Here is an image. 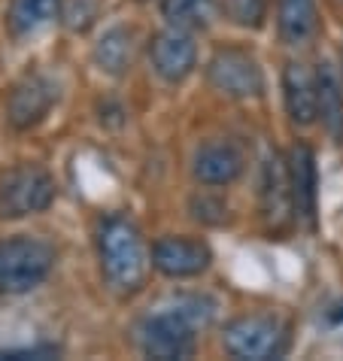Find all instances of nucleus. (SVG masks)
<instances>
[{
    "label": "nucleus",
    "mask_w": 343,
    "mask_h": 361,
    "mask_svg": "<svg viewBox=\"0 0 343 361\" xmlns=\"http://www.w3.org/2000/svg\"><path fill=\"white\" fill-rule=\"evenodd\" d=\"M216 316V304L207 295H176L155 313L140 319L137 349L155 361H183L195 355L198 334Z\"/></svg>",
    "instance_id": "1"
},
{
    "label": "nucleus",
    "mask_w": 343,
    "mask_h": 361,
    "mask_svg": "<svg viewBox=\"0 0 343 361\" xmlns=\"http://www.w3.org/2000/svg\"><path fill=\"white\" fill-rule=\"evenodd\" d=\"M97 262L109 292L131 298L146 286L152 249L128 216H107L97 228Z\"/></svg>",
    "instance_id": "2"
},
{
    "label": "nucleus",
    "mask_w": 343,
    "mask_h": 361,
    "mask_svg": "<svg viewBox=\"0 0 343 361\" xmlns=\"http://www.w3.org/2000/svg\"><path fill=\"white\" fill-rule=\"evenodd\" d=\"M291 346L289 319L277 313H246L222 328V349L237 361H274Z\"/></svg>",
    "instance_id": "3"
},
{
    "label": "nucleus",
    "mask_w": 343,
    "mask_h": 361,
    "mask_svg": "<svg viewBox=\"0 0 343 361\" xmlns=\"http://www.w3.org/2000/svg\"><path fill=\"white\" fill-rule=\"evenodd\" d=\"M55 267V249L40 237L13 234L0 240V295L22 298L43 286Z\"/></svg>",
    "instance_id": "4"
},
{
    "label": "nucleus",
    "mask_w": 343,
    "mask_h": 361,
    "mask_svg": "<svg viewBox=\"0 0 343 361\" xmlns=\"http://www.w3.org/2000/svg\"><path fill=\"white\" fill-rule=\"evenodd\" d=\"M55 179L40 164H16L0 173V219H28L52 207Z\"/></svg>",
    "instance_id": "5"
},
{
    "label": "nucleus",
    "mask_w": 343,
    "mask_h": 361,
    "mask_svg": "<svg viewBox=\"0 0 343 361\" xmlns=\"http://www.w3.org/2000/svg\"><path fill=\"white\" fill-rule=\"evenodd\" d=\"M207 82L231 100H249L265 92L258 58L243 46H222L207 61Z\"/></svg>",
    "instance_id": "6"
},
{
    "label": "nucleus",
    "mask_w": 343,
    "mask_h": 361,
    "mask_svg": "<svg viewBox=\"0 0 343 361\" xmlns=\"http://www.w3.org/2000/svg\"><path fill=\"white\" fill-rule=\"evenodd\" d=\"M58 97H61V88L46 73H25L22 79H16L4 100L9 128H16V131H34L58 106Z\"/></svg>",
    "instance_id": "7"
},
{
    "label": "nucleus",
    "mask_w": 343,
    "mask_h": 361,
    "mask_svg": "<svg viewBox=\"0 0 343 361\" xmlns=\"http://www.w3.org/2000/svg\"><path fill=\"white\" fill-rule=\"evenodd\" d=\"M213 262V249L200 237L167 234L152 243V267L167 279H191L200 276Z\"/></svg>",
    "instance_id": "8"
},
{
    "label": "nucleus",
    "mask_w": 343,
    "mask_h": 361,
    "mask_svg": "<svg viewBox=\"0 0 343 361\" xmlns=\"http://www.w3.org/2000/svg\"><path fill=\"white\" fill-rule=\"evenodd\" d=\"M149 61L158 79H164L167 85H179L183 79L191 76V70L198 67V46L191 39V31H179L170 27L158 31L149 39Z\"/></svg>",
    "instance_id": "9"
},
{
    "label": "nucleus",
    "mask_w": 343,
    "mask_h": 361,
    "mask_svg": "<svg viewBox=\"0 0 343 361\" xmlns=\"http://www.w3.org/2000/svg\"><path fill=\"white\" fill-rule=\"evenodd\" d=\"M243 167H246V155L234 140H207V143L195 149V158H191V173H195L200 185L210 188L237 183Z\"/></svg>",
    "instance_id": "10"
},
{
    "label": "nucleus",
    "mask_w": 343,
    "mask_h": 361,
    "mask_svg": "<svg viewBox=\"0 0 343 361\" xmlns=\"http://www.w3.org/2000/svg\"><path fill=\"white\" fill-rule=\"evenodd\" d=\"M258 207L265 222L279 231L295 219V204H291V185H289V164L277 152L267 155L261 164V183H258Z\"/></svg>",
    "instance_id": "11"
},
{
    "label": "nucleus",
    "mask_w": 343,
    "mask_h": 361,
    "mask_svg": "<svg viewBox=\"0 0 343 361\" xmlns=\"http://www.w3.org/2000/svg\"><path fill=\"white\" fill-rule=\"evenodd\" d=\"M289 164V185H291V204H295V219L304 225H316V200H319V173H316V155L307 143H298L286 155Z\"/></svg>",
    "instance_id": "12"
},
{
    "label": "nucleus",
    "mask_w": 343,
    "mask_h": 361,
    "mask_svg": "<svg viewBox=\"0 0 343 361\" xmlns=\"http://www.w3.org/2000/svg\"><path fill=\"white\" fill-rule=\"evenodd\" d=\"M282 104H286L289 118L301 128H307L319 118V85L316 73L307 64H286V70H282Z\"/></svg>",
    "instance_id": "13"
},
{
    "label": "nucleus",
    "mask_w": 343,
    "mask_h": 361,
    "mask_svg": "<svg viewBox=\"0 0 343 361\" xmlns=\"http://www.w3.org/2000/svg\"><path fill=\"white\" fill-rule=\"evenodd\" d=\"M137 31L128 25H113L97 37V43L92 46V61L104 76L122 79L131 73V67L137 61Z\"/></svg>",
    "instance_id": "14"
},
{
    "label": "nucleus",
    "mask_w": 343,
    "mask_h": 361,
    "mask_svg": "<svg viewBox=\"0 0 343 361\" xmlns=\"http://www.w3.org/2000/svg\"><path fill=\"white\" fill-rule=\"evenodd\" d=\"M277 31L291 49H304L319 37L316 0H277Z\"/></svg>",
    "instance_id": "15"
},
{
    "label": "nucleus",
    "mask_w": 343,
    "mask_h": 361,
    "mask_svg": "<svg viewBox=\"0 0 343 361\" xmlns=\"http://www.w3.org/2000/svg\"><path fill=\"white\" fill-rule=\"evenodd\" d=\"M58 16H61V0H9L6 27L13 37L25 39L49 27Z\"/></svg>",
    "instance_id": "16"
},
{
    "label": "nucleus",
    "mask_w": 343,
    "mask_h": 361,
    "mask_svg": "<svg viewBox=\"0 0 343 361\" xmlns=\"http://www.w3.org/2000/svg\"><path fill=\"white\" fill-rule=\"evenodd\" d=\"M316 85H319V118L322 128L335 137L343 140V82L337 70L328 61H322L316 70Z\"/></svg>",
    "instance_id": "17"
},
{
    "label": "nucleus",
    "mask_w": 343,
    "mask_h": 361,
    "mask_svg": "<svg viewBox=\"0 0 343 361\" xmlns=\"http://www.w3.org/2000/svg\"><path fill=\"white\" fill-rule=\"evenodd\" d=\"M219 4L216 0H161V16L179 31H204L213 25Z\"/></svg>",
    "instance_id": "18"
},
{
    "label": "nucleus",
    "mask_w": 343,
    "mask_h": 361,
    "mask_svg": "<svg viewBox=\"0 0 343 361\" xmlns=\"http://www.w3.org/2000/svg\"><path fill=\"white\" fill-rule=\"evenodd\" d=\"M225 13L237 27L258 31L267 18V0H225Z\"/></svg>",
    "instance_id": "19"
},
{
    "label": "nucleus",
    "mask_w": 343,
    "mask_h": 361,
    "mask_svg": "<svg viewBox=\"0 0 343 361\" xmlns=\"http://www.w3.org/2000/svg\"><path fill=\"white\" fill-rule=\"evenodd\" d=\"M64 18L73 31H83L97 18V0H70V6L64 9Z\"/></svg>",
    "instance_id": "20"
},
{
    "label": "nucleus",
    "mask_w": 343,
    "mask_h": 361,
    "mask_svg": "<svg viewBox=\"0 0 343 361\" xmlns=\"http://www.w3.org/2000/svg\"><path fill=\"white\" fill-rule=\"evenodd\" d=\"M61 355V346L55 343H34V346H18V349H0V358L9 361H22V358H58Z\"/></svg>",
    "instance_id": "21"
},
{
    "label": "nucleus",
    "mask_w": 343,
    "mask_h": 361,
    "mask_svg": "<svg viewBox=\"0 0 343 361\" xmlns=\"http://www.w3.org/2000/svg\"><path fill=\"white\" fill-rule=\"evenodd\" d=\"M191 209H195L198 222H213V225L225 222V213H228L222 200H213V197H207V195H200V197L191 200Z\"/></svg>",
    "instance_id": "22"
},
{
    "label": "nucleus",
    "mask_w": 343,
    "mask_h": 361,
    "mask_svg": "<svg viewBox=\"0 0 343 361\" xmlns=\"http://www.w3.org/2000/svg\"><path fill=\"white\" fill-rule=\"evenodd\" d=\"M325 316H328V322H331V325H340V328H343V298L335 300V304L328 307V313H325Z\"/></svg>",
    "instance_id": "23"
},
{
    "label": "nucleus",
    "mask_w": 343,
    "mask_h": 361,
    "mask_svg": "<svg viewBox=\"0 0 343 361\" xmlns=\"http://www.w3.org/2000/svg\"><path fill=\"white\" fill-rule=\"evenodd\" d=\"M137 4H149V0H137Z\"/></svg>",
    "instance_id": "24"
},
{
    "label": "nucleus",
    "mask_w": 343,
    "mask_h": 361,
    "mask_svg": "<svg viewBox=\"0 0 343 361\" xmlns=\"http://www.w3.org/2000/svg\"><path fill=\"white\" fill-rule=\"evenodd\" d=\"M340 4H343V0H340Z\"/></svg>",
    "instance_id": "25"
}]
</instances>
